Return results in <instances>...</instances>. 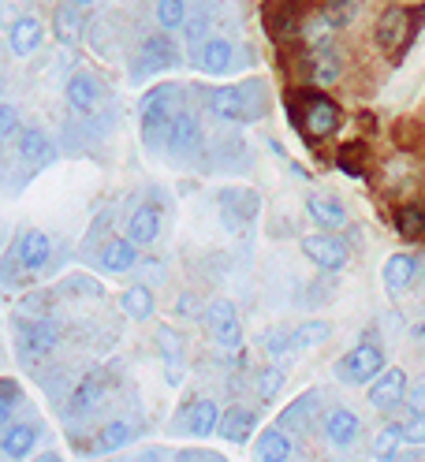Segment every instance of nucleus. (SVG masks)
Returning a JSON list of instances; mask_svg holds the SVG:
<instances>
[{
	"label": "nucleus",
	"instance_id": "obj_33",
	"mask_svg": "<svg viewBox=\"0 0 425 462\" xmlns=\"http://www.w3.org/2000/svg\"><path fill=\"white\" fill-rule=\"evenodd\" d=\"M374 462H395L403 455V437H400V425H384L377 437H374V448H370Z\"/></svg>",
	"mask_w": 425,
	"mask_h": 462
},
{
	"label": "nucleus",
	"instance_id": "obj_26",
	"mask_svg": "<svg viewBox=\"0 0 425 462\" xmlns=\"http://www.w3.org/2000/svg\"><path fill=\"white\" fill-rule=\"evenodd\" d=\"M418 276V257L414 254H392L384 269H381V280H384V291L388 295H400L411 287V280Z\"/></svg>",
	"mask_w": 425,
	"mask_h": 462
},
{
	"label": "nucleus",
	"instance_id": "obj_21",
	"mask_svg": "<svg viewBox=\"0 0 425 462\" xmlns=\"http://www.w3.org/2000/svg\"><path fill=\"white\" fill-rule=\"evenodd\" d=\"M56 150H52V138L42 127H23L19 131V161L31 164V168H45L52 164Z\"/></svg>",
	"mask_w": 425,
	"mask_h": 462
},
{
	"label": "nucleus",
	"instance_id": "obj_9",
	"mask_svg": "<svg viewBox=\"0 0 425 462\" xmlns=\"http://www.w3.org/2000/svg\"><path fill=\"white\" fill-rule=\"evenodd\" d=\"M176 418L180 421H172V432H183V437H194V440H206V437H213V432H217L220 407L213 399H190Z\"/></svg>",
	"mask_w": 425,
	"mask_h": 462
},
{
	"label": "nucleus",
	"instance_id": "obj_25",
	"mask_svg": "<svg viewBox=\"0 0 425 462\" xmlns=\"http://www.w3.org/2000/svg\"><path fill=\"white\" fill-rule=\"evenodd\" d=\"M254 455H258V462H291L295 448H291L288 429H280V425L262 429L258 432V444H254Z\"/></svg>",
	"mask_w": 425,
	"mask_h": 462
},
{
	"label": "nucleus",
	"instance_id": "obj_8",
	"mask_svg": "<svg viewBox=\"0 0 425 462\" xmlns=\"http://www.w3.org/2000/svg\"><path fill=\"white\" fill-rule=\"evenodd\" d=\"M206 328H209L213 343L224 346V351H236V346H243V325H239V313H236L232 299H213L209 302Z\"/></svg>",
	"mask_w": 425,
	"mask_h": 462
},
{
	"label": "nucleus",
	"instance_id": "obj_47",
	"mask_svg": "<svg viewBox=\"0 0 425 462\" xmlns=\"http://www.w3.org/2000/svg\"><path fill=\"white\" fill-rule=\"evenodd\" d=\"M407 402H411V411H414V414H425V381L407 384Z\"/></svg>",
	"mask_w": 425,
	"mask_h": 462
},
{
	"label": "nucleus",
	"instance_id": "obj_13",
	"mask_svg": "<svg viewBox=\"0 0 425 462\" xmlns=\"http://www.w3.org/2000/svg\"><path fill=\"white\" fill-rule=\"evenodd\" d=\"M12 257H15V265L23 273H42L49 265V257H52V239L45 236V231L31 227V231H23V236L15 239Z\"/></svg>",
	"mask_w": 425,
	"mask_h": 462
},
{
	"label": "nucleus",
	"instance_id": "obj_20",
	"mask_svg": "<svg viewBox=\"0 0 425 462\" xmlns=\"http://www.w3.org/2000/svg\"><path fill=\"white\" fill-rule=\"evenodd\" d=\"M161 236V209L150 206V201H142V206L127 217V239L134 246H153Z\"/></svg>",
	"mask_w": 425,
	"mask_h": 462
},
{
	"label": "nucleus",
	"instance_id": "obj_52",
	"mask_svg": "<svg viewBox=\"0 0 425 462\" xmlns=\"http://www.w3.org/2000/svg\"><path fill=\"white\" fill-rule=\"evenodd\" d=\"M42 462H64L60 455H42Z\"/></svg>",
	"mask_w": 425,
	"mask_h": 462
},
{
	"label": "nucleus",
	"instance_id": "obj_5",
	"mask_svg": "<svg viewBox=\"0 0 425 462\" xmlns=\"http://www.w3.org/2000/svg\"><path fill=\"white\" fill-rule=\"evenodd\" d=\"M381 369H384V351H381V343L362 339V343H355L351 351L336 362V377L344 381V384H370Z\"/></svg>",
	"mask_w": 425,
	"mask_h": 462
},
{
	"label": "nucleus",
	"instance_id": "obj_3",
	"mask_svg": "<svg viewBox=\"0 0 425 462\" xmlns=\"http://www.w3.org/2000/svg\"><path fill=\"white\" fill-rule=\"evenodd\" d=\"M418 19H421V12L407 8V5H392V8H384L381 19H377V26H374V42H377V49L388 52V56H400V52L407 49V42L414 38V31H418Z\"/></svg>",
	"mask_w": 425,
	"mask_h": 462
},
{
	"label": "nucleus",
	"instance_id": "obj_38",
	"mask_svg": "<svg viewBox=\"0 0 425 462\" xmlns=\"http://www.w3.org/2000/svg\"><path fill=\"white\" fill-rule=\"evenodd\" d=\"M318 407H321V392H306V395H299V399L291 402V407L280 414V421H276V425H280V429H288V425H299V421H306L302 414H314Z\"/></svg>",
	"mask_w": 425,
	"mask_h": 462
},
{
	"label": "nucleus",
	"instance_id": "obj_22",
	"mask_svg": "<svg viewBox=\"0 0 425 462\" xmlns=\"http://www.w3.org/2000/svg\"><path fill=\"white\" fill-rule=\"evenodd\" d=\"M306 217L314 220L321 231H332V227H344V224H347L344 201L332 198V194H310V198H306Z\"/></svg>",
	"mask_w": 425,
	"mask_h": 462
},
{
	"label": "nucleus",
	"instance_id": "obj_28",
	"mask_svg": "<svg viewBox=\"0 0 425 462\" xmlns=\"http://www.w3.org/2000/svg\"><path fill=\"white\" fill-rule=\"evenodd\" d=\"M105 392H108L105 373H90V377H82V381H79V388L71 392L68 411H71V414H87V411H94L97 402L105 399Z\"/></svg>",
	"mask_w": 425,
	"mask_h": 462
},
{
	"label": "nucleus",
	"instance_id": "obj_29",
	"mask_svg": "<svg viewBox=\"0 0 425 462\" xmlns=\"http://www.w3.org/2000/svg\"><path fill=\"white\" fill-rule=\"evenodd\" d=\"M157 346H161V358L168 362V381L180 384V377H183V336L176 328L161 325L157 328Z\"/></svg>",
	"mask_w": 425,
	"mask_h": 462
},
{
	"label": "nucleus",
	"instance_id": "obj_46",
	"mask_svg": "<svg viewBox=\"0 0 425 462\" xmlns=\"http://www.w3.org/2000/svg\"><path fill=\"white\" fill-rule=\"evenodd\" d=\"M19 131V112L12 105H0V138H8Z\"/></svg>",
	"mask_w": 425,
	"mask_h": 462
},
{
	"label": "nucleus",
	"instance_id": "obj_44",
	"mask_svg": "<svg viewBox=\"0 0 425 462\" xmlns=\"http://www.w3.org/2000/svg\"><path fill=\"white\" fill-rule=\"evenodd\" d=\"M400 437L407 448H425V414H414L400 425Z\"/></svg>",
	"mask_w": 425,
	"mask_h": 462
},
{
	"label": "nucleus",
	"instance_id": "obj_6",
	"mask_svg": "<svg viewBox=\"0 0 425 462\" xmlns=\"http://www.w3.org/2000/svg\"><path fill=\"white\" fill-rule=\"evenodd\" d=\"M202 142H206V131H202V120L183 105L176 116H172V124H168V134H164V150L168 153H176V157H190L202 150Z\"/></svg>",
	"mask_w": 425,
	"mask_h": 462
},
{
	"label": "nucleus",
	"instance_id": "obj_53",
	"mask_svg": "<svg viewBox=\"0 0 425 462\" xmlns=\"http://www.w3.org/2000/svg\"><path fill=\"white\" fill-rule=\"evenodd\" d=\"M418 273H421V280H425V262H421V265H418Z\"/></svg>",
	"mask_w": 425,
	"mask_h": 462
},
{
	"label": "nucleus",
	"instance_id": "obj_11",
	"mask_svg": "<svg viewBox=\"0 0 425 462\" xmlns=\"http://www.w3.org/2000/svg\"><path fill=\"white\" fill-rule=\"evenodd\" d=\"M217 206H220L224 220H228L232 227H239V224H250L254 217H258L262 198H258V190H250V187H220L217 190Z\"/></svg>",
	"mask_w": 425,
	"mask_h": 462
},
{
	"label": "nucleus",
	"instance_id": "obj_16",
	"mask_svg": "<svg viewBox=\"0 0 425 462\" xmlns=\"http://www.w3.org/2000/svg\"><path fill=\"white\" fill-rule=\"evenodd\" d=\"M321 432H325L328 448L347 451V448L358 440V432H362V418H358L351 407H332V411L321 418Z\"/></svg>",
	"mask_w": 425,
	"mask_h": 462
},
{
	"label": "nucleus",
	"instance_id": "obj_15",
	"mask_svg": "<svg viewBox=\"0 0 425 462\" xmlns=\"http://www.w3.org/2000/svg\"><path fill=\"white\" fill-rule=\"evenodd\" d=\"M407 373L403 369H381L377 377L370 381V392H365V399H370L374 411H392L400 407V402L407 399Z\"/></svg>",
	"mask_w": 425,
	"mask_h": 462
},
{
	"label": "nucleus",
	"instance_id": "obj_35",
	"mask_svg": "<svg viewBox=\"0 0 425 462\" xmlns=\"http://www.w3.org/2000/svg\"><path fill=\"white\" fill-rule=\"evenodd\" d=\"M153 19L161 31H183V23H187V0H157L153 5Z\"/></svg>",
	"mask_w": 425,
	"mask_h": 462
},
{
	"label": "nucleus",
	"instance_id": "obj_45",
	"mask_svg": "<svg viewBox=\"0 0 425 462\" xmlns=\"http://www.w3.org/2000/svg\"><path fill=\"white\" fill-rule=\"evenodd\" d=\"M68 291H79V295H90V299H101V283H94L90 276H71L68 283Z\"/></svg>",
	"mask_w": 425,
	"mask_h": 462
},
{
	"label": "nucleus",
	"instance_id": "obj_7",
	"mask_svg": "<svg viewBox=\"0 0 425 462\" xmlns=\"http://www.w3.org/2000/svg\"><path fill=\"white\" fill-rule=\"evenodd\" d=\"M299 250H302L321 273H339V269H347V262H351L347 243L336 239V236H328V231H318V236L299 239Z\"/></svg>",
	"mask_w": 425,
	"mask_h": 462
},
{
	"label": "nucleus",
	"instance_id": "obj_51",
	"mask_svg": "<svg viewBox=\"0 0 425 462\" xmlns=\"http://www.w3.org/2000/svg\"><path fill=\"white\" fill-rule=\"evenodd\" d=\"M395 462H425V458H421V455H400Z\"/></svg>",
	"mask_w": 425,
	"mask_h": 462
},
{
	"label": "nucleus",
	"instance_id": "obj_43",
	"mask_svg": "<svg viewBox=\"0 0 425 462\" xmlns=\"http://www.w3.org/2000/svg\"><path fill=\"white\" fill-rule=\"evenodd\" d=\"M183 38L190 49H198L206 38H209V15L206 12H187V23H183Z\"/></svg>",
	"mask_w": 425,
	"mask_h": 462
},
{
	"label": "nucleus",
	"instance_id": "obj_2",
	"mask_svg": "<svg viewBox=\"0 0 425 462\" xmlns=\"http://www.w3.org/2000/svg\"><path fill=\"white\" fill-rule=\"evenodd\" d=\"M183 108V90L172 82H161L153 90L142 94L138 101V127H142V142L161 153L164 150V134H168V124H172V116Z\"/></svg>",
	"mask_w": 425,
	"mask_h": 462
},
{
	"label": "nucleus",
	"instance_id": "obj_41",
	"mask_svg": "<svg viewBox=\"0 0 425 462\" xmlns=\"http://www.w3.org/2000/svg\"><path fill=\"white\" fill-rule=\"evenodd\" d=\"M299 31H302V38H306V45H310V49H321V45H328V42H332V31H336V26L318 12L314 19H306V23L299 26Z\"/></svg>",
	"mask_w": 425,
	"mask_h": 462
},
{
	"label": "nucleus",
	"instance_id": "obj_40",
	"mask_svg": "<svg viewBox=\"0 0 425 462\" xmlns=\"http://www.w3.org/2000/svg\"><path fill=\"white\" fill-rule=\"evenodd\" d=\"M321 15L336 26V31H344V26H351L355 15H358V0H325Z\"/></svg>",
	"mask_w": 425,
	"mask_h": 462
},
{
	"label": "nucleus",
	"instance_id": "obj_48",
	"mask_svg": "<svg viewBox=\"0 0 425 462\" xmlns=\"http://www.w3.org/2000/svg\"><path fill=\"white\" fill-rule=\"evenodd\" d=\"M176 462H228V458L217 455V451H180Z\"/></svg>",
	"mask_w": 425,
	"mask_h": 462
},
{
	"label": "nucleus",
	"instance_id": "obj_54",
	"mask_svg": "<svg viewBox=\"0 0 425 462\" xmlns=\"http://www.w3.org/2000/svg\"><path fill=\"white\" fill-rule=\"evenodd\" d=\"M112 462H120V458H112Z\"/></svg>",
	"mask_w": 425,
	"mask_h": 462
},
{
	"label": "nucleus",
	"instance_id": "obj_39",
	"mask_svg": "<svg viewBox=\"0 0 425 462\" xmlns=\"http://www.w3.org/2000/svg\"><path fill=\"white\" fill-rule=\"evenodd\" d=\"M254 384H258V399H262V402H273V399L283 392V384H288V377H283L280 365H265V369H258Z\"/></svg>",
	"mask_w": 425,
	"mask_h": 462
},
{
	"label": "nucleus",
	"instance_id": "obj_27",
	"mask_svg": "<svg viewBox=\"0 0 425 462\" xmlns=\"http://www.w3.org/2000/svg\"><path fill=\"white\" fill-rule=\"evenodd\" d=\"M131 440H134V425H131L127 418H112L108 425H101V432L94 437V448H90V451H97V455H116V451L131 448Z\"/></svg>",
	"mask_w": 425,
	"mask_h": 462
},
{
	"label": "nucleus",
	"instance_id": "obj_14",
	"mask_svg": "<svg viewBox=\"0 0 425 462\" xmlns=\"http://www.w3.org/2000/svg\"><path fill=\"white\" fill-rule=\"evenodd\" d=\"M180 64V49L172 42V34L161 31L153 38L142 42V52H138V68L134 75H153V71H164V68H176Z\"/></svg>",
	"mask_w": 425,
	"mask_h": 462
},
{
	"label": "nucleus",
	"instance_id": "obj_23",
	"mask_svg": "<svg viewBox=\"0 0 425 462\" xmlns=\"http://www.w3.org/2000/svg\"><path fill=\"white\" fill-rule=\"evenodd\" d=\"M68 105L75 112H82V116H90L101 105V82L90 71H75L68 79Z\"/></svg>",
	"mask_w": 425,
	"mask_h": 462
},
{
	"label": "nucleus",
	"instance_id": "obj_50",
	"mask_svg": "<svg viewBox=\"0 0 425 462\" xmlns=\"http://www.w3.org/2000/svg\"><path fill=\"white\" fill-rule=\"evenodd\" d=\"M64 5H71V8H79V12H87V8L97 5V0H64Z\"/></svg>",
	"mask_w": 425,
	"mask_h": 462
},
{
	"label": "nucleus",
	"instance_id": "obj_36",
	"mask_svg": "<svg viewBox=\"0 0 425 462\" xmlns=\"http://www.w3.org/2000/svg\"><path fill=\"white\" fill-rule=\"evenodd\" d=\"M262 351H265L269 358L295 355V332H291V325H276V328H269V332L262 336Z\"/></svg>",
	"mask_w": 425,
	"mask_h": 462
},
{
	"label": "nucleus",
	"instance_id": "obj_32",
	"mask_svg": "<svg viewBox=\"0 0 425 462\" xmlns=\"http://www.w3.org/2000/svg\"><path fill=\"white\" fill-rule=\"evenodd\" d=\"M52 34L60 38L64 45H75L82 38V15H79V8L56 5V12H52Z\"/></svg>",
	"mask_w": 425,
	"mask_h": 462
},
{
	"label": "nucleus",
	"instance_id": "obj_49",
	"mask_svg": "<svg viewBox=\"0 0 425 462\" xmlns=\"http://www.w3.org/2000/svg\"><path fill=\"white\" fill-rule=\"evenodd\" d=\"M134 462H164V451H161V448H146Z\"/></svg>",
	"mask_w": 425,
	"mask_h": 462
},
{
	"label": "nucleus",
	"instance_id": "obj_4",
	"mask_svg": "<svg viewBox=\"0 0 425 462\" xmlns=\"http://www.w3.org/2000/svg\"><path fill=\"white\" fill-rule=\"evenodd\" d=\"M299 101H302V112H295V124L302 127L306 138H328L339 124H344V112H339V105L328 94L306 90Z\"/></svg>",
	"mask_w": 425,
	"mask_h": 462
},
{
	"label": "nucleus",
	"instance_id": "obj_17",
	"mask_svg": "<svg viewBox=\"0 0 425 462\" xmlns=\"http://www.w3.org/2000/svg\"><path fill=\"white\" fill-rule=\"evenodd\" d=\"M38 425L31 421H12L0 429V455H5L8 462H23V458H31L34 448H38Z\"/></svg>",
	"mask_w": 425,
	"mask_h": 462
},
{
	"label": "nucleus",
	"instance_id": "obj_42",
	"mask_svg": "<svg viewBox=\"0 0 425 462\" xmlns=\"http://www.w3.org/2000/svg\"><path fill=\"white\" fill-rule=\"evenodd\" d=\"M23 399V388H19V381H0V429L5 425H12V414H15V402Z\"/></svg>",
	"mask_w": 425,
	"mask_h": 462
},
{
	"label": "nucleus",
	"instance_id": "obj_37",
	"mask_svg": "<svg viewBox=\"0 0 425 462\" xmlns=\"http://www.w3.org/2000/svg\"><path fill=\"white\" fill-rule=\"evenodd\" d=\"M291 332H295V351H306V346H321V343L332 339V325L328 321H302Z\"/></svg>",
	"mask_w": 425,
	"mask_h": 462
},
{
	"label": "nucleus",
	"instance_id": "obj_12",
	"mask_svg": "<svg viewBox=\"0 0 425 462\" xmlns=\"http://www.w3.org/2000/svg\"><path fill=\"white\" fill-rule=\"evenodd\" d=\"M236 56H239V49H236V42H232V38L209 34L202 45L194 49V64L202 68L206 75H228V71L236 68Z\"/></svg>",
	"mask_w": 425,
	"mask_h": 462
},
{
	"label": "nucleus",
	"instance_id": "obj_55",
	"mask_svg": "<svg viewBox=\"0 0 425 462\" xmlns=\"http://www.w3.org/2000/svg\"><path fill=\"white\" fill-rule=\"evenodd\" d=\"M0 5H5V0H0Z\"/></svg>",
	"mask_w": 425,
	"mask_h": 462
},
{
	"label": "nucleus",
	"instance_id": "obj_30",
	"mask_svg": "<svg viewBox=\"0 0 425 462\" xmlns=\"http://www.w3.org/2000/svg\"><path fill=\"white\" fill-rule=\"evenodd\" d=\"M120 310L131 317V321H150L153 310H157V299H153V291L146 283H131L120 295Z\"/></svg>",
	"mask_w": 425,
	"mask_h": 462
},
{
	"label": "nucleus",
	"instance_id": "obj_31",
	"mask_svg": "<svg viewBox=\"0 0 425 462\" xmlns=\"http://www.w3.org/2000/svg\"><path fill=\"white\" fill-rule=\"evenodd\" d=\"M310 71H314V82L328 86V82L339 79V71H344V56H339V52L332 49V42H328V45L314 49V56H310Z\"/></svg>",
	"mask_w": 425,
	"mask_h": 462
},
{
	"label": "nucleus",
	"instance_id": "obj_10",
	"mask_svg": "<svg viewBox=\"0 0 425 462\" xmlns=\"http://www.w3.org/2000/svg\"><path fill=\"white\" fill-rule=\"evenodd\" d=\"M56 325L52 321H19L15 328V351L23 362H38L45 355H52V346H56Z\"/></svg>",
	"mask_w": 425,
	"mask_h": 462
},
{
	"label": "nucleus",
	"instance_id": "obj_1",
	"mask_svg": "<svg viewBox=\"0 0 425 462\" xmlns=\"http://www.w3.org/2000/svg\"><path fill=\"white\" fill-rule=\"evenodd\" d=\"M206 105L224 124H258L269 116V90L258 79L236 86H213V90H206Z\"/></svg>",
	"mask_w": 425,
	"mask_h": 462
},
{
	"label": "nucleus",
	"instance_id": "obj_18",
	"mask_svg": "<svg viewBox=\"0 0 425 462\" xmlns=\"http://www.w3.org/2000/svg\"><path fill=\"white\" fill-rule=\"evenodd\" d=\"M217 432H220V440H228V444H250V437L258 432V414L250 407H228V411H220Z\"/></svg>",
	"mask_w": 425,
	"mask_h": 462
},
{
	"label": "nucleus",
	"instance_id": "obj_19",
	"mask_svg": "<svg viewBox=\"0 0 425 462\" xmlns=\"http://www.w3.org/2000/svg\"><path fill=\"white\" fill-rule=\"evenodd\" d=\"M42 42H45V26H42L38 15H19V19L8 26V49H12L15 56L38 52Z\"/></svg>",
	"mask_w": 425,
	"mask_h": 462
},
{
	"label": "nucleus",
	"instance_id": "obj_34",
	"mask_svg": "<svg viewBox=\"0 0 425 462\" xmlns=\"http://www.w3.org/2000/svg\"><path fill=\"white\" fill-rule=\"evenodd\" d=\"M395 231H400L403 239H421L425 236V206L411 201V206L395 209Z\"/></svg>",
	"mask_w": 425,
	"mask_h": 462
},
{
	"label": "nucleus",
	"instance_id": "obj_24",
	"mask_svg": "<svg viewBox=\"0 0 425 462\" xmlns=\"http://www.w3.org/2000/svg\"><path fill=\"white\" fill-rule=\"evenodd\" d=\"M97 265L105 273H112V276H124V273H131L138 265V246L131 239H108L101 246V254H97Z\"/></svg>",
	"mask_w": 425,
	"mask_h": 462
}]
</instances>
